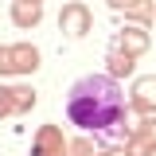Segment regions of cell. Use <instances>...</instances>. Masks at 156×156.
Listing matches in <instances>:
<instances>
[{"mask_svg": "<svg viewBox=\"0 0 156 156\" xmlns=\"http://www.w3.org/2000/svg\"><path fill=\"white\" fill-rule=\"evenodd\" d=\"M129 70H133V55H129V51H121V47H113V51H109V74H129Z\"/></svg>", "mask_w": 156, "mask_h": 156, "instance_id": "9", "label": "cell"}, {"mask_svg": "<svg viewBox=\"0 0 156 156\" xmlns=\"http://www.w3.org/2000/svg\"><path fill=\"white\" fill-rule=\"evenodd\" d=\"M152 4H156V0H152Z\"/></svg>", "mask_w": 156, "mask_h": 156, "instance_id": "11", "label": "cell"}, {"mask_svg": "<svg viewBox=\"0 0 156 156\" xmlns=\"http://www.w3.org/2000/svg\"><path fill=\"white\" fill-rule=\"evenodd\" d=\"M121 47L133 55V51H144L148 47V35H144V27H125V35H121Z\"/></svg>", "mask_w": 156, "mask_h": 156, "instance_id": "8", "label": "cell"}, {"mask_svg": "<svg viewBox=\"0 0 156 156\" xmlns=\"http://www.w3.org/2000/svg\"><path fill=\"white\" fill-rule=\"evenodd\" d=\"M133 105L136 109H156V78H136V86H133Z\"/></svg>", "mask_w": 156, "mask_h": 156, "instance_id": "5", "label": "cell"}, {"mask_svg": "<svg viewBox=\"0 0 156 156\" xmlns=\"http://www.w3.org/2000/svg\"><path fill=\"white\" fill-rule=\"evenodd\" d=\"M39 16H43V8H39L35 0H16V8H12V20H16L20 27H31V23H39Z\"/></svg>", "mask_w": 156, "mask_h": 156, "instance_id": "6", "label": "cell"}, {"mask_svg": "<svg viewBox=\"0 0 156 156\" xmlns=\"http://www.w3.org/2000/svg\"><path fill=\"white\" fill-rule=\"evenodd\" d=\"M109 4H113V8H136L140 0H109Z\"/></svg>", "mask_w": 156, "mask_h": 156, "instance_id": "10", "label": "cell"}, {"mask_svg": "<svg viewBox=\"0 0 156 156\" xmlns=\"http://www.w3.org/2000/svg\"><path fill=\"white\" fill-rule=\"evenodd\" d=\"M39 66L35 47H0V74H23Z\"/></svg>", "mask_w": 156, "mask_h": 156, "instance_id": "2", "label": "cell"}, {"mask_svg": "<svg viewBox=\"0 0 156 156\" xmlns=\"http://www.w3.org/2000/svg\"><path fill=\"white\" fill-rule=\"evenodd\" d=\"M35 144H39V152H43V156H62V152H66V144L58 140V129H43Z\"/></svg>", "mask_w": 156, "mask_h": 156, "instance_id": "7", "label": "cell"}, {"mask_svg": "<svg viewBox=\"0 0 156 156\" xmlns=\"http://www.w3.org/2000/svg\"><path fill=\"white\" fill-rule=\"evenodd\" d=\"M58 27H62L66 35H86V31H90V12H86V4H66V8L58 12Z\"/></svg>", "mask_w": 156, "mask_h": 156, "instance_id": "3", "label": "cell"}, {"mask_svg": "<svg viewBox=\"0 0 156 156\" xmlns=\"http://www.w3.org/2000/svg\"><path fill=\"white\" fill-rule=\"evenodd\" d=\"M35 4H39V0H35Z\"/></svg>", "mask_w": 156, "mask_h": 156, "instance_id": "12", "label": "cell"}, {"mask_svg": "<svg viewBox=\"0 0 156 156\" xmlns=\"http://www.w3.org/2000/svg\"><path fill=\"white\" fill-rule=\"evenodd\" d=\"M31 101H35V94L23 90V86H16V90H4V86H0V113H8V109H27Z\"/></svg>", "mask_w": 156, "mask_h": 156, "instance_id": "4", "label": "cell"}, {"mask_svg": "<svg viewBox=\"0 0 156 156\" xmlns=\"http://www.w3.org/2000/svg\"><path fill=\"white\" fill-rule=\"evenodd\" d=\"M66 117L78 129H113L125 117V94L113 82V74H86L78 78L66 94Z\"/></svg>", "mask_w": 156, "mask_h": 156, "instance_id": "1", "label": "cell"}]
</instances>
